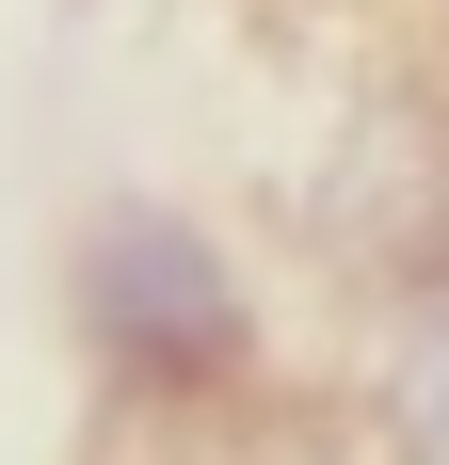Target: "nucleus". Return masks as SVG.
Here are the masks:
<instances>
[{
	"mask_svg": "<svg viewBox=\"0 0 449 465\" xmlns=\"http://www.w3.org/2000/svg\"><path fill=\"white\" fill-rule=\"evenodd\" d=\"M81 322H96V353L129 385H224V353H241V273H224L209 225H177V209H113V225L81 241Z\"/></svg>",
	"mask_w": 449,
	"mask_h": 465,
	"instance_id": "obj_1",
	"label": "nucleus"
},
{
	"mask_svg": "<svg viewBox=\"0 0 449 465\" xmlns=\"http://www.w3.org/2000/svg\"><path fill=\"white\" fill-rule=\"evenodd\" d=\"M385 401H402V465H449V305L417 322V353H402Z\"/></svg>",
	"mask_w": 449,
	"mask_h": 465,
	"instance_id": "obj_2",
	"label": "nucleus"
}]
</instances>
